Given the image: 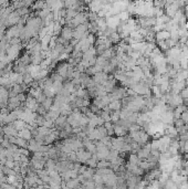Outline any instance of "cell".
<instances>
[{
  "mask_svg": "<svg viewBox=\"0 0 188 189\" xmlns=\"http://www.w3.org/2000/svg\"><path fill=\"white\" fill-rule=\"evenodd\" d=\"M161 121L166 125H171L174 124L175 121V117H174V111H171V109H168L167 111H165L164 113L161 114Z\"/></svg>",
  "mask_w": 188,
  "mask_h": 189,
  "instance_id": "1",
  "label": "cell"
},
{
  "mask_svg": "<svg viewBox=\"0 0 188 189\" xmlns=\"http://www.w3.org/2000/svg\"><path fill=\"white\" fill-rule=\"evenodd\" d=\"M105 19H106V24H108V28H110V29L116 30L117 28L120 27L121 20H120V18L117 17V15L110 16V17L105 18Z\"/></svg>",
  "mask_w": 188,
  "mask_h": 189,
  "instance_id": "2",
  "label": "cell"
},
{
  "mask_svg": "<svg viewBox=\"0 0 188 189\" xmlns=\"http://www.w3.org/2000/svg\"><path fill=\"white\" fill-rule=\"evenodd\" d=\"M110 79V76L108 75V73L104 72V71H101L93 75V81L96 83V84H105V82Z\"/></svg>",
  "mask_w": 188,
  "mask_h": 189,
  "instance_id": "3",
  "label": "cell"
},
{
  "mask_svg": "<svg viewBox=\"0 0 188 189\" xmlns=\"http://www.w3.org/2000/svg\"><path fill=\"white\" fill-rule=\"evenodd\" d=\"M76 156H78V162H82V164H85L86 160L92 157V153H90L88 150H84L83 148H81V149L76 150Z\"/></svg>",
  "mask_w": 188,
  "mask_h": 189,
  "instance_id": "4",
  "label": "cell"
},
{
  "mask_svg": "<svg viewBox=\"0 0 188 189\" xmlns=\"http://www.w3.org/2000/svg\"><path fill=\"white\" fill-rule=\"evenodd\" d=\"M155 39L156 41H166V40L171 39V32L166 29L155 32Z\"/></svg>",
  "mask_w": 188,
  "mask_h": 189,
  "instance_id": "5",
  "label": "cell"
},
{
  "mask_svg": "<svg viewBox=\"0 0 188 189\" xmlns=\"http://www.w3.org/2000/svg\"><path fill=\"white\" fill-rule=\"evenodd\" d=\"M128 133V128L125 126L121 125V124L116 123L114 125V135H116L117 137H123V136L127 135Z\"/></svg>",
  "mask_w": 188,
  "mask_h": 189,
  "instance_id": "6",
  "label": "cell"
},
{
  "mask_svg": "<svg viewBox=\"0 0 188 189\" xmlns=\"http://www.w3.org/2000/svg\"><path fill=\"white\" fill-rule=\"evenodd\" d=\"M164 134H166V135H168L169 137H171V138H175L178 136V129H177V127H176L174 124L166 125V128H165Z\"/></svg>",
  "mask_w": 188,
  "mask_h": 189,
  "instance_id": "7",
  "label": "cell"
},
{
  "mask_svg": "<svg viewBox=\"0 0 188 189\" xmlns=\"http://www.w3.org/2000/svg\"><path fill=\"white\" fill-rule=\"evenodd\" d=\"M61 36L63 39H65L66 41H70V40L73 39V30H72L71 27H64L62 28V31H61Z\"/></svg>",
  "mask_w": 188,
  "mask_h": 189,
  "instance_id": "8",
  "label": "cell"
},
{
  "mask_svg": "<svg viewBox=\"0 0 188 189\" xmlns=\"http://www.w3.org/2000/svg\"><path fill=\"white\" fill-rule=\"evenodd\" d=\"M83 144H84V147L86 148L88 152H90V153H92V154H95L96 143H94V141H91V139H89V138L86 137L85 141L83 142Z\"/></svg>",
  "mask_w": 188,
  "mask_h": 189,
  "instance_id": "9",
  "label": "cell"
},
{
  "mask_svg": "<svg viewBox=\"0 0 188 189\" xmlns=\"http://www.w3.org/2000/svg\"><path fill=\"white\" fill-rule=\"evenodd\" d=\"M110 111H121L123 107L122 101L121 99H114L112 102H110V104L108 105Z\"/></svg>",
  "mask_w": 188,
  "mask_h": 189,
  "instance_id": "10",
  "label": "cell"
},
{
  "mask_svg": "<svg viewBox=\"0 0 188 189\" xmlns=\"http://www.w3.org/2000/svg\"><path fill=\"white\" fill-rule=\"evenodd\" d=\"M18 136L19 137H22L25 138L26 141H31V137H32V133L31 131H30V128H23L21 129V131L18 132Z\"/></svg>",
  "mask_w": 188,
  "mask_h": 189,
  "instance_id": "11",
  "label": "cell"
},
{
  "mask_svg": "<svg viewBox=\"0 0 188 189\" xmlns=\"http://www.w3.org/2000/svg\"><path fill=\"white\" fill-rule=\"evenodd\" d=\"M108 40H110V41L112 42L113 44L118 43V42L121 41V39H122V38H121V34L118 33V31H115V30L110 34V36H108Z\"/></svg>",
  "mask_w": 188,
  "mask_h": 189,
  "instance_id": "12",
  "label": "cell"
},
{
  "mask_svg": "<svg viewBox=\"0 0 188 189\" xmlns=\"http://www.w3.org/2000/svg\"><path fill=\"white\" fill-rule=\"evenodd\" d=\"M3 132H5L7 137H9V136H18V131L15 128V127H11V126L5 127V128H3Z\"/></svg>",
  "mask_w": 188,
  "mask_h": 189,
  "instance_id": "13",
  "label": "cell"
},
{
  "mask_svg": "<svg viewBox=\"0 0 188 189\" xmlns=\"http://www.w3.org/2000/svg\"><path fill=\"white\" fill-rule=\"evenodd\" d=\"M117 17L120 18L121 22H126L131 18V13L127 10H124V11H121L120 13H117Z\"/></svg>",
  "mask_w": 188,
  "mask_h": 189,
  "instance_id": "14",
  "label": "cell"
},
{
  "mask_svg": "<svg viewBox=\"0 0 188 189\" xmlns=\"http://www.w3.org/2000/svg\"><path fill=\"white\" fill-rule=\"evenodd\" d=\"M121 119V111H112L111 112V122L112 123H118Z\"/></svg>",
  "mask_w": 188,
  "mask_h": 189,
  "instance_id": "15",
  "label": "cell"
},
{
  "mask_svg": "<svg viewBox=\"0 0 188 189\" xmlns=\"http://www.w3.org/2000/svg\"><path fill=\"white\" fill-rule=\"evenodd\" d=\"M152 93H153V95H154L156 99H161V97L163 96V93H161L159 85H156V84L153 85V86H152Z\"/></svg>",
  "mask_w": 188,
  "mask_h": 189,
  "instance_id": "16",
  "label": "cell"
},
{
  "mask_svg": "<svg viewBox=\"0 0 188 189\" xmlns=\"http://www.w3.org/2000/svg\"><path fill=\"white\" fill-rule=\"evenodd\" d=\"M69 66H70V64H63V65H61L58 69V73L61 75L62 78H66V76H68Z\"/></svg>",
  "mask_w": 188,
  "mask_h": 189,
  "instance_id": "17",
  "label": "cell"
},
{
  "mask_svg": "<svg viewBox=\"0 0 188 189\" xmlns=\"http://www.w3.org/2000/svg\"><path fill=\"white\" fill-rule=\"evenodd\" d=\"M139 162H141V158L137 156V154H131V155L128 156V162H131V164L139 165Z\"/></svg>",
  "mask_w": 188,
  "mask_h": 189,
  "instance_id": "18",
  "label": "cell"
},
{
  "mask_svg": "<svg viewBox=\"0 0 188 189\" xmlns=\"http://www.w3.org/2000/svg\"><path fill=\"white\" fill-rule=\"evenodd\" d=\"M55 124H56L58 126H60V127H62V126H65L66 124H68V122H66V116H65V115L59 116L58 119H55Z\"/></svg>",
  "mask_w": 188,
  "mask_h": 189,
  "instance_id": "19",
  "label": "cell"
},
{
  "mask_svg": "<svg viewBox=\"0 0 188 189\" xmlns=\"http://www.w3.org/2000/svg\"><path fill=\"white\" fill-rule=\"evenodd\" d=\"M42 106L44 107V109H46V111H49L50 107L52 106V104H53V101H52V97H46V99H44L43 102L41 103Z\"/></svg>",
  "mask_w": 188,
  "mask_h": 189,
  "instance_id": "20",
  "label": "cell"
},
{
  "mask_svg": "<svg viewBox=\"0 0 188 189\" xmlns=\"http://www.w3.org/2000/svg\"><path fill=\"white\" fill-rule=\"evenodd\" d=\"M98 168H104V167H111V162L108 159H101L98 162V165H96Z\"/></svg>",
  "mask_w": 188,
  "mask_h": 189,
  "instance_id": "21",
  "label": "cell"
},
{
  "mask_svg": "<svg viewBox=\"0 0 188 189\" xmlns=\"http://www.w3.org/2000/svg\"><path fill=\"white\" fill-rule=\"evenodd\" d=\"M46 6V3H44L43 0H38V1H36L33 5V9L37 10V11H39V10L43 9L44 7Z\"/></svg>",
  "mask_w": 188,
  "mask_h": 189,
  "instance_id": "22",
  "label": "cell"
},
{
  "mask_svg": "<svg viewBox=\"0 0 188 189\" xmlns=\"http://www.w3.org/2000/svg\"><path fill=\"white\" fill-rule=\"evenodd\" d=\"M84 187H86V188H95V182H94V180L89 179L84 182Z\"/></svg>",
  "mask_w": 188,
  "mask_h": 189,
  "instance_id": "23",
  "label": "cell"
},
{
  "mask_svg": "<svg viewBox=\"0 0 188 189\" xmlns=\"http://www.w3.org/2000/svg\"><path fill=\"white\" fill-rule=\"evenodd\" d=\"M179 94L181 95V97H183L184 99H188V86H185L183 89V90L181 91V93Z\"/></svg>",
  "mask_w": 188,
  "mask_h": 189,
  "instance_id": "24",
  "label": "cell"
},
{
  "mask_svg": "<svg viewBox=\"0 0 188 189\" xmlns=\"http://www.w3.org/2000/svg\"><path fill=\"white\" fill-rule=\"evenodd\" d=\"M181 119H183L185 123H188V109H186V111H184L183 113H181Z\"/></svg>",
  "mask_w": 188,
  "mask_h": 189,
  "instance_id": "25",
  "label": "cell"
},
{
  "mask_svg": "<svg viewBox=\"0 0 188 189\" xmlns=\"http://www.w3.org/2000/svg\"><path fill=\"white\" fill-rule=\"evenodd\" d=\"M183 1H184V2H187V1H188V0H183Z\"/></svg>",
  "mask_w": 188,
  "mask_h": 189,
  "instance_id": "26",
  "label": "cell"
},
{
  "mask_svg": "<svg viewBox=\"0 0 188 189\" xmlns=\"http://www.w3.org/2000/svg\"><path fill=\"white\" fill-rule=\"evenodd\" d=\"M78 1H82V0H78Z\"/></svg>",
  "mask_w": 188,
  "mask_h": 189,
  "instance_id": "27",
  "label": "cell"
},
{
  "mask_svg": "<svg viewBox=\"0 0 188 189\" xmlns=\"http://www.w3.org/2000/svg\"><path fill=\"white\" fill-rule=\"evenodd\" d=\"M187 69H188V63H187Z\"/></svg>",
  "mask_w": 188,
  "mask_h": 189,
  "instance_id": "28",
  "label": "cell"
}]
</instances>
